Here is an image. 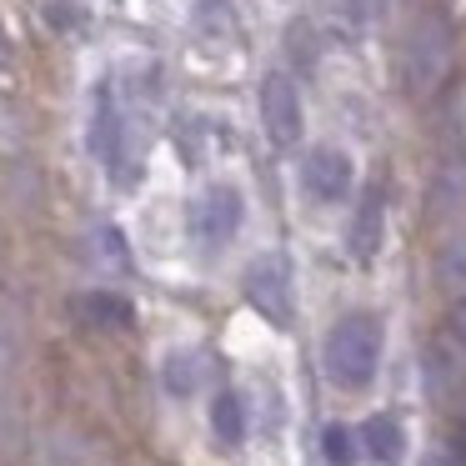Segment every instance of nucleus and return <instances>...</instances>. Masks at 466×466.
Segmentation results:
<instances>
[{
	"mask_svg": "<svg viewBox=\"0 0 466 466\" xmlns=\"http://www.w3.org/2000/svg\"><path fill=\"white\" fill-rule=\"evenodd\" d=\"M81 316L91 326H131V306L121 301L116 291H91V296H81Z\"/></svg>",
	"mask_w": 466,
	"mask_h": 466,
	"instance_id": "obj_12",
	"label": "nucleus"
},
{
	"mask_svg": "<svg viewBox=\"0 0 466 466\" xmlns=\"http://www.w3.org/2000/svg\"><path fill=\"white\" fill-rule=\"evenodd\" d=\"M261 126L276 146L301 141V96H296V81L286 71H266L261 81Z\"/></svg>",
	"mask_w": 466,
	"mask_h": 466,
	"instance_id": "obj_4",
	"label": "nucleus"
},
{
	"mask_svg": "<svg viewBox=\"0 0 466 466\" xmlns=\"http://www.w3.org/2000/svg\"><path fill=\"white\" fill-rule=\"evenodd\" d=\"M356 436H361V451L371 456V461H381V466H396L401 451H406V431H401L396 416H371Z\"/></svg>",
	"mask_w": 466,
	"mask_h": 466,
	"instance_id": "obj_9",
	"label": "nucleus"
},
{
	"mask_svg": "<svg viewBox=\"0 0 466 466\" xmlns=\"http://www.w3.org/2000/svg\"><path fill=\"white\" fill-rule=\"evenodd\" d=\"M436 276H441L446 286H466V236H451V241L441 246V256H436Z\"/></svg>",
	"mask_w": 466,
	"mask_h": 466,
	"instance_id": "obj_14",
	"label": "nucleus"
},
{
	"mask_svg": "<svg viewBox=\"0 0 466 466\" xmlns=\"http://www.w3.org/2000/svg\"><path fill=\"white\" fill-rule=\"evenodd\" d=\"M301 181L321 206H341L346 191H351V151H341V146H311L306 166H301Z\"/></svg>",
	"mask_w": 466,
	"mask_h": 466,
	"instance_id": "obj_5",
	"label": "nucleus"
},
{
	"mask_svg": "<svg viewBox=\"0 0 466 466\" xmlns=\"http://www.w3.org/2000/svg\"><path fill=\"white\" fill-rule=\"evenodd\" d=\"M211 431L221 446H241L246 441V406L236 391H216L211 401Z\"/></svg>",
	"mask_w": 466,
	"mask_h": 466,
	"instance_id": "obj_11",
	"label": "nucleus"
},
{
	"mask_svg": "<svg viewBox=\"0 0 466 466\" xmlns=\"http://www.w3.org/2000/svg\"><path fill=\"white\" fill-rule=\"evenodd\" d=\"M401 71H406L411 96H431L436 86L446 81V71H451V25H446L441 11H426L421 21L411 25Z\"/></svg>",
	"mask_w": 466,
	"mask_h": 466,
	"instance_id": "obj_2",
	"label": "nucleus"
},
{
	"mask_svg": "<svg viewBox=\"0 0 466 466\" xmlns=\"http://www.w3.org/2000/svg\"><path fill=\"white\" fill-rule=\"evenodd\" d=\"M246 301H251L256 316H266L276 331H286V326H291L296 296H291V266H286L281 251L256 256V261L246 266Z\"/></svg>",
	"mask_w": 466,
	"mask_h": 466,
	"instance_id": "obj_3",
	"label": "nucleus"
},
{
	"mask_svg": "<svg viewBox=\"0 0 466 466\" xmlns=\"http://www.w3.org/2000/svg\"><path fill=\"white\" fill-rule=\"evenodd\" d=\"M91 151L96 161L106 166L111 176H121V111H116V96L111 86H96V101H91Z\"/></svg>",
	"mask_w": 466,
	"mask_h": 466,
	"instance_id": "obj_7",
	"label": "nucleus"
},
{
	"mask_svg": "<svg viewBox=\"0 0 466 466\" xmlns=\"http://www.w3.org/2000/svg\"><path fill=\"white\" fill-rule=\"evenodd\" d=\"M321 361L341 391H366L376 381V366H381V321L371 311L341 316L321 341Z\"/></svg>",
	"mask_w": 466,
	"mask_h": 466,
	"instance_id": "obj_1",
	"label": "nucleus"
},
{
	"mask_svg": "<svg viewBox=\"0 0 466 466\" xmlns=\"http://www.w3.org/2000/svg\"><path fill=\"white\" fill-rule=\"evenodd\" d=\"M321 456H326V466H356V456H361V436H356L351 426L331 421L321 431Z\"/></svg>",
	"mask_w": 466,
	"mask_h": 466,
	"instance_id": "obj_13",
	"label": "nucleus"
},
{
	"mask_svg": "<svg viewBox=\"0 0 466 466\" xmlns=\"http://www.w3.org/2000/svg\"><path fill=\"white\" fill-rule=\"evenodd\" d=\"M161 381H166V391H171L176 401L196 396V391H201V381H206V356L201 351H171V356H166V366H161Z\"/></svg>",
	"mask_w": 466,
	"mask_h": 466,
	"instance_id": "obj_10",
	"label": "nucleus"
},
{
	"mask_svg": "<svg viewBox=\"0 0 466 466\" xmlns=\"http://www.w3.org/2000/svg\"><path fill=\"white\" fill-rule=\"evenodd\" d=\"M446 326H451V336H456V346H466V296L451 306V316H446Z\"/></svg>",
	"mask_w": 466,
	"mask_h": 466,
	"instance_id": "obj_16",
	"label": "nucleus"
},
{
	"mask_svg": "<svg viewBox=\"0 0 466 466\" xmlns=\"http://www.w3.org/2000/svg\"><path fill=\"white\" fill-rule=\"evenodd\" d=\"M386 241V201H381V186H366V196L356 201L351 216V231H346V251L356 261H371Z\"/></svg>",
	"mask_w": 466,
	"mask_h": 466,
	"instance_id": "obj_8",
	"label": "nucleus"
},
{
	"mask_svg": "<svg viewBox=\"0 0 466 466\" xmlns=\"http://www.w3.org/2000/svg\"><path fill=\"white\" fill-rule=\"evenodd\" d=\"M241 221H246V201H241L236 186H211V191L196 201V216H191L196 236H201L206 246H226L241 231Z\"/></svg>",
	"mask_w": 466,
	"mask_h": 466,
	"instance_id": "obj_6",
	"label": "nucleus"
},
{
	"mask_svg": "<svg viewBox=\"0 0 466 466\" xmlns=\"http://www.w3.org/2000/svg\"><path fill=\"white\" fill-rule=\"evenodd\" d=\"M196 25H201V31H211V25H221V31H236L231 0H196Z\"/></svg>",
	"mask_w": 466,
	"mask_h": 466,
	"instance_id": "obj_15",
	"label": "nucleus"
},
{
	"mask_svg": "<svg viewBox=\"0 0 466 466\" xmlns=\"http://www.w3.org/2000/svg\"><path fill=\"white\" fill-rule=\"evenodd\" d=\"M421 466H456V461H451V456H446V451H431V456H426Z\"/></svg>",
	"mask_w": 466,
	"mask_h": 466,
	"instance_id": "obj_17",
	"label": "nucleus"
}]
</instances>
